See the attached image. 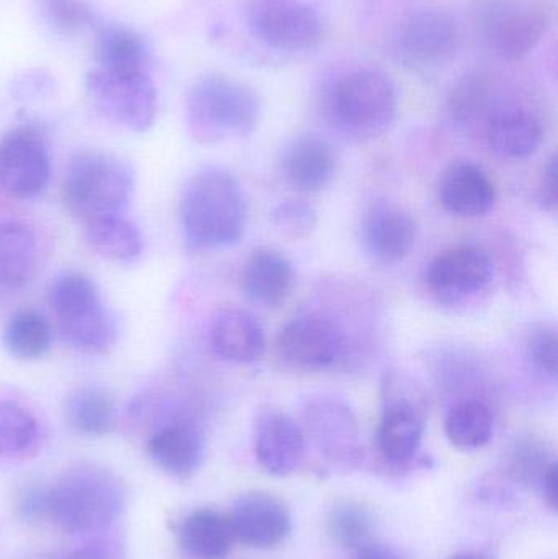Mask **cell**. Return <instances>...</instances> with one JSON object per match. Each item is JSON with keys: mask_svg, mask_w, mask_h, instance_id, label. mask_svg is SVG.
I'll return each instance as SVG.
<instances>
[{"mask_svg": "<svg viewBox=\"0 0 558 559\" xmlns=\"http://www.w3.org/2000/svg\"><path fill=\"white\" fill-rule=\"evenodd\" d=\"M248 202L241 183L225 170L209 169L187 182L180 199L183 238L192 251H216L245 235Z\"/></svg>", "mask_w": 558, "mask_h": 559, "instance_id": "1", "label": "cell"}, {"mask_svg": "<svg viewBox=\"0 0 558 559\" xmlns=\"http://www.w3.org/2000/svg\"><path fill=\"white\" fill-rule=\"evenodd\" d=\"M324 115L334 130L354 141L382 136L396 118L395 87L382 72L351 69L327 87Z\"/></svg>", "mask_w": 558, "mask_h": 559, "instance_id": "2", "label": "cell"}, {"mask_svg": "<svg viewBox=\"0 0 558 559\" xmlns=\"http://www.w3.org/2000/svg\"><path fill=\"white\" fill-rule=\"evenodd\" d=\"M133 190L134 174L123 159L100 151H85L69 163L61 195L68 212L88 223L123 215Z\"/></svg>", "mask_w": 558, "mask_h": 559, "instance_id": "3", "label": "cell"}, {"mask_svg": "<svg viewBox=\"0 0 558 559\" xmlns=\"http://www.w3.org/2000/svg\"><path fill=\"white\" fill-rule=\"evenodd\" d=\"M124 508L120 479L98 466H79L51 488V518L71 535L104 531Z\"/></svg>", "mask_w": 558, "mask_h": 559, "instance_id": "4", "label": "cell"}, {"mask_svg": "<svg viewBox=\"0 0 558 559\" xmlns=\"http://www.w3.org/2000/svg\"><path fill=\"white\" fill-rule=\"evenodd\" d=\"M259 115L256 92L223 75L200 79L187 97V124L199 143L249 136L258 127Z\"/></svg>", "mask_w": 558, "mask_h": 559, "instance_id": "5", "label": "cell"}, {"mask_svg": "<svg viewBox=\"0 0 558 559\" xmlns=\"http://www.w3.org/2000/svg\"><path fill=\"white\" fill-rule=\"evenodd\" d=\"M48 301L61 337L75 350L107 355L117 345L118 328L91 278L64 274L52 282Z\"/></svg>", "mask_w": 558, "mask_h": 559, "instance_id": "6", "label": "cell"}, {"mask_svg": "<svg viewBox=\"0 0 558 559\" xmlns=\"http://www.w3.org/2000/svg\"><path fill=\"white\" fill-rule=\"evenodd\" d=\"M87 94L104 117L120 127L144 133L157 115V91L147 72H111L94 69Z\"/></svg>", "mask_w": 558, "mask_h": 559, "instance_id": "7", "label": "cell"}, {"mask_svg": "<svg viewBox=\"0 0 558 559\" xmlns=\"http://www.w3.org/2000/svg\"><path fill=\"white\" fill-rule=\"evenodd\" d=\"M249 29L262 45L285 52L311 51L324 38L323 19L304 0H256Z\"/></svg>", "mask_w": 558, "mask_h": 559, "instance_id": "8", "label": "cell"}, {"mask_svg": "<svg viewBox=\"0 0 558 559\" xmlns=\"http://www.w3.org/2000/svg\"><path fill=\"white\" fill-rule=\"evenodd\" d=\"M49 179L51 156L38 128H15L0 140V192L15 200L36 199Z\"/></svg>", "mask_w": 558, "mask_h": 559, "instance_id": "9", "label": "cell"}, {"mask_svg": "<svg viewBox=\"0 0 558 559\" xmlns=\"http://www.w3.org/2000/svg\"><path fill=\"white\" fill-rule=\"evenodd\" d=\"M277 354L287 367L295 370H327L346 354V337L331 319L305 314L282 329L277 337Z\"/></svg>", "mask_w": 558, "mask_h": 559, "instance_id": "10", "label": "cell"}, {"mask_svg": "<svg viewBox=\"0 0 558 559\" xmlns=\"http://www.w3.org/2000/svg\"><path fill=\"white\" fill-rule=\"evenodd\" d=\"M482 35L488 48L503 59L530 55L549 28L546 10L534 3L495 2L482 13Z\"/></svg>", "mask_w": 558, "mask_h": 559, "instance_id": "11", "label": "cell"}, {"mask_svg": "<svg viewBox=\"0 0 558 559\" xmlns=\"http://www.w3.org/2000/svg\"><path fill=\"white\" fill-rule=\"evenodd\" d=\"M461 43L458 23L442 10L409 16L396 36V52L413 71H436L454 59Z\"/></svg>", "mask_w": 558, "mask_h": 559, "instance_id": "12", "label": "cell"}, {"mask_svg": "<svg viewBox=\"0 0 558 559\" xmlns=\"http://www.w3.org/2000/svg\"><path fill=\"white\" fill-rule=\"evenodd\" d=\"M228 519L235 540L256 550L278 547L292 532L287 506L268 492L242 496L236 501Z\"/></svg>", "mask_w": 558, "mask_h": 559, "instance_id": "13", "label": "cell"}, {"mask_svg": "<svg viewBox=\"0 0 558 559\" xmlns=\"http://www.w3.org/2000/svg\"><path fill=\"white\" fill-rule=\"evenodd\" d=\"M494 262L487 252L458 246L441 252L426 269L429 288L446 298H462L484 292L494 280Z\"/></svg>", "mask_w": 558, "mask_h": 559, "instance_id": "14", "label": "cell"}, {"mask_svg": "<svg viewBox=\"0 0 558 559\" xmlns=\"http://www.w3.org/2000/svg\"><path fill=\"white\" fill-rule=\"evenodd\" d=\"M254 452L265 472L275 476L292 475L307 452L304 430L288 414L268 411L256 423Z\"/></svg>", "mask_w": 558, "mask_h": 559, "instance_id": "15", "label": "cell"}, {"mask_svg": "<svg viewBox=\"0 0 558 559\" xmlns=\"http://www.w3.org/2000/svg\"><path fill=\"white\" fill-rule=\"evenodd\" d=\"M439 200L452 215L478 218L494 209L497 192L494 182L474 163H455L442 174Z\"/></svg>", "mask_w": 558, "mask_h": 559, "instance_id": "16", "label": "cell"}, {"mask_svg": "<svg viewBox=\"0 0 558 559\" xmlns=\"http://www.w3.org/2000/svg\"><path fill=\"white\" fill-rule=\"evenodd\" d=\"M363 241L377 261L383 264L402 261L415 246V219L396 206L376 205L364 219Z\"/></svg>", "mask_w": 558, "mask_h": 559, "instance_id": "17", "label": "cell"}, {"mask_svg": "<svg viewBox=\"0 0 558 559\" xmlns=\"http://www.w3.org/2000/svg\"><path fill=\"white\" fill-rule=\"evenodd\" d=\"M265 332L261 322L241 309L218 312L210 331V347L216 358L229 364H252L264 355Z\"/></svg>", "mask_w": 558, "mask_h": 559, "instance_id": "18", "label": "cell"}, {"mask_svg": "<svg viewBox=\"0 0 558 559\" xmlns=\"http://www.w3.org/2000/svg\"><path fill=\"white\" fill-rule=\"evenodd\" d=\"M147 455L163 472L176 478H190L203 462L205 442L189 423H169L147 440Z\"/></svg>", "mask_w": 558, "mask_h": 559, "instance_id": "19", "label": "cell"}, {"mask_svg": "<svg viewBox=\"0 0 558 559\" xmlns=\"http://www.w3.org/2000/svg\"><path fill=\"white\" fill-rule=\"evenodd\" d=\"M544 128L536 114L521 107H508L491 115L487 143L501 159L520 160L533 156L543 144Z\"/></svg>", "mask_w": 558, "mask_h": 559, "instance_id": "20", "label": "cell"}, {"mask_svg": "<svg viewBox=\"0 0 558 559\" xmlns=\"http://www.w3.org/2000/svg\"><path fill=\"white\" fill-rule=\"evenodd\" d=\"M422 414L409 401L390 400L383 411L379 430H377V449L390 465H408L423 442Z\"/></svg>", "mask_w": 558, "mask_h": 559, "instance_id": "21", "label": "cell"}, {"mask_svg": "<svg viewBox=\"0 0 558 559\" xmlns=\"http://www.w3.org/2000/svg\"><path fill=\"white\" fill-rule=\"evenodd\" d=\"M336 169V157L327 141L300 136L288 144L282 156L285 182L298 192L313 193L324 189Z\"/></svg>", "mask_w": 558, "mask_h": 559, "instance_id": "22", "label": "cell"}, {"mask_svg": "<svg viewBox=\"0 0 558 559\" xmlns=\"http://www.w3.org/2000/svg\"><path fill=\"white\" fill-rule=\"evenodd\" d=\"M241 280L242 289L252 301L262 306H278L290 295L294 269L281 252L259 248L246 261Z\"/></svg>", "mask_w": 558, "mask_h": 559, "instance_id": "23", "label": "cell"}, {"mask_svg": "<svg viewBox=\"0 0 558 559\" xmlns=\"http://www.w3.org/2000/svg\"><path fill=\"white\" fill-rule=\"evenodd\" d=\"M311 436L327 459L336 463H351L359 455L357 426L353 414L340 404H314L308 411Z\"/></svg>", "mask_w": 558, "mask_h": 559, "instance_id": "24", "label": "cell"}, {"mask_svg": "<svg viewBox=\"0 0 558 559\" xmlns=\"http://www.w3.org/2000/svg\"><path fill=\"white\" fill-rule=\"evenodd\" d=\"M38 271L35 233L19 222H0V286L22 288Z\"/></svg>", "mask_w": 558, "mask_h": 559, "instance_id": "25", "label": "cell"}, {"mask_svg": "<svg viewBox=\"0 0 558 559\" xmlns=\"http://www.w3.org/2000/svg\"><path fill=\"white\" fill-rule=\"evenodd\" d=\"M180 542L193 558L223 559L228 557L236 540L226 515L212 509H200L183 521Z\"/></svg>", "mask_w": 558, "mask_h": 559, "instance_id": "26", "label": "cell"}, {"mask_svg": "<svg viewBox=\"0 0 558 559\" xmlns=\"http://www.w3.org/2000/svg\"><path fill=\"white\" fill-rule=\"evenodd\" d=\"M87 241L98 255L117 264H133L144 251L143 233L123 215L88 222Z\"/></svg>", "mask_w": 558, "mask_h": 559, "instance_id": "27", "label": "cell"}, {"mask_svg": "<svg viewBox=\"0 0 558 559\" xmlns=\"http://www.w3.org/2000/svg\"><path fill=\"white\" fill-rule=\"evenodd\" d=\"M41 430L26 407L12 401L0 403V460L26 462L39 452Z\"/></svg>", "mask_w": 558, "mask_h": 559, "instance_id": "28", "label": "cell"}, {"mask_svg": "<svg viewBox=\"0 0 558 559\" xmlns=\"http://www.w3.org/2000/svg\"><path fill=\"white\" fill-rule=\"evenodd\" d=\"M95 59L102 71L146 72L150 52L133 29L111 25L98 35Z\"/></svg>", "mask_w": 558, "mask_h": 559, "instance_id": "29", "label": "cell"}, {"mask_svg": "<svg viewBox=\"0 0 558 559\" xmlns=\"http://www.w3.org/2000/svg\"><path fill=\"white\" fill-rule=\"evenodd\" d=\"M66 419L82 436H107L115 426L114 400L104 388H81L66 403Z\"/></svg>", "mask_w": 558, "mask_h": 559, "instance_id": "30", "label": "cell"}, {"mask_svg": "<svg viewBox=\"0 0 558 559\" xmlns=\"http://www.w3.org/2000/svg\"><path fill=\"white\" fill-rule=\"evenodd\" d=\"M52 329L49 322L32 309L15 312L7 322L3 344L19 360H38L51 348Z\"/></svg>", "mask_w": 558, "mask_h": 559, "instance_id": "31", "label": "cell"}, {"mask_svg": "<svg viewBox=\"0 0 558 559\" xmlns=\"http://www.w3.org/2000/svg\"><path fill=\"white\" fill-rule=\"evenodd\" d=\"M446 436L461 450H477L494 437V416L478 400L462 401L449 411Z\"/></svg>", "mask_w": 558, "mask_h": 559, "instance_id": "32", "label": "cell"}, {"mask_svg": "<svg viewBox=\"0 0 558 559\" xmlns=\"http://www.w3.org/2000/svg\"><path fill=\"white\" fill-rule=\"evenodd\" d=\"M372 524L366 509L354 502H341L328 515V532L331 538L343 548H357L367 545Z\"/></svg>", "mask_w": 558, "mask_h": 559, "instance_id": "33", "label": "cell"}, {"mask_svg": "<svg viewBox=\"0 0 558 559\" xmlns=\"http://www.w3.org/2000/svg\"><path fill=\"white\" fill-rule=\"evenodd\" d=\"M38 7L43 20L59 35H78L94 20L84 0H38Z\"/></svg>", "mask_w": 558, "mask_h": 559, "instance_id": "34", "label": "cell"}, {"mask_svg": "<svg viewBox=\"0 0 558 559\" xmlns=\"http://www.w3.org/2000/svg\"><path fill=\"white\" fill-rule=\"evenodd\" d=\"M272 222L282 235L300 239L313 231L317 225V212L308 203L290 200L275 206Z\"/></svg>", "mask_w": 558, "mask_h": 559, "instance_id": "35", "label": "cell"}, {"mask_svg": "<svg viewBox=\"0 0 558 559\" xmlns=\"http://www.w3.org/2000/svg\"><path fill=\"white\" fill-rule=\"evenodd\" d=\"M16 511L20 518L28 522H38L51 515V488L29 485L20 491L16 498Z\"/></svg>", "mask_w": 558, "mask_h": 559, "instance_id": "36", "label": "cell"}, {"mask_svg": "<svg viewBox=\"0 0 558 559\" xmlns=\"http://www.w3.org/2000/svg\"><path fill=\"white\" fill-rule=\"evenodd\" d=\"M530 357L549 377H557L558 338L556 331H541L530 342Z\"/></svg>", "mask_w": 558, "mask_h": 559, "instance_id": "37", "label": "cell"}, {"mask_svg": "<svg viewBox=\"0 0 558 559\" xmlns=\"http://www.w3.org/2000/svg\"><path fill=\"white\" fill-rule=\"evenodd\" d=\"M557 157L553 156L544 167L539 182V202L547 212L556 213L558 203L557 189Z\"/></svg>", "mask_w": 558, "mask_h": 559, "instance_id": "38", "label": "cell"}, {"mask_svg": "<svg viewBox=\"0 0 558 559\" xmlns=\"http://www.w3.org/2000/svg\"><path fill=\"white\" fill-rule=\"evenodd\" d=\"M541 491H543L544 499H546L547 504H549L550 509L556 511L557 509V463L550 462V465L547 466L546 472H544L543 478L539 481Z\"/></svg>", "mask_w": 558, "mask_h": 559, "instance_id": "39", "label": "cell"}, {"mask_svg": "<svg viewBox=\"0 0 558 559\" xmlns=\"http://www.w3.org/2000/svg\"><path fill=\"white\" fill-rule=\"evenodd\" d=\"M356 559H400L399 554L385 545H364L357 550Z\"/></svg>", "mask_w": 558, "mask_h": 559, "instance_id": "40", "label": "cell"}, {"mask_svg": "<svg viewBox=\"0 0 558 559\" xmlns=\"http://www.w3.org/2000/svg\"><path fill=\"white\" fill-rule=\"evenodd\" d=\"M68 559H114V557L107 548L100 547V545H88V547L72 551Z\"/></svg>", "mask_w": 558, "mask_h": 559, "instance_id": "41", "label": "cell"}, {"mask_svg": "<svg viewBox=\"0 0 558 559\" xmlns=\"http://www.w3.org/2000/svg\"><path fill=\"white\" fill-rule=\"evenodd\" d=\"M451 559H495L491 555L484 554V551H468V554H461Z\"/></svg>", "mask_w": 558, "mask_h": 559, "instance_id": "42", "label": "cell"}]
</instances>
